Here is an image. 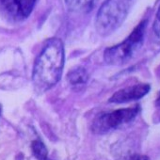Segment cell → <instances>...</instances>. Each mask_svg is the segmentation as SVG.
I'll return each mask as SVG.
<instances>
[{
  "label": "cell",
  "mask_w": 160,
  "mask_h": 160,
  "mask_svg": "<svg viewBox=\"0 0 160 160\" xmlns=\"http://www.w3.org/2000/svg\"><path fill=\"white\" fill-rule=\"evenodd\" d=\"M65 63L63 42L58 38L49 40L35 60L32 81L35 90L42 93L53 88L60 80Z\"/></svg>",
  "instance_id": "cell-1"
},
{
  "label": "cell",
  "mask_w": 160,
  "mask_h": 160,
  "mask_svg": "<svg viewBox=\"0 0 160 160\" xmlns=\"http://www.w3.org/2000/svg\"><path fill=\"white\" fill-rule=\"evenodd\" d=\"M130 4L131 0H106L96 15L97 32L106 37L119 28L128 14Z\"/></svg>",
  "instance_id": "cell-2"
},
{
  "label": "cell",
  "mask_w": 160,
  "mask_h": 160,
  "mask_svg": "<svg viewBox=\"0 0 160 160\" xmlns=\"http://www.w3.org/2000/svg\"><path fill=\"white\" fill-rule=\"evenodd\" d=\"M146 23V20H143L135 28L126 40L106 49L104 53V59L108 65H123L134 58L142 46Z\"/></svg>",
  "instance_id": "cell-3"
},
{
  "label": "cell",
  "mask_w": 160,
  "mask_h": 160,
  "mask_svg": "<svg viewBox=\"0 0 160 160\" xmlns=\"http://www.w3.org/2000/svg\"><path fill=\"white\" fill-rule=\"evenodd\" d=\"M139 112V107L135 106L128 108L117 109L111 112L98 114L92 124V130L96 134H105L112 131L122 124L133 121Z\"/></svg>",
  "instance_id": "cell-4"
},
{
  "label": "cell",
  "mask_w": 160,
  "mask_h": 160,
  "mask_svg": "<svg viewBox=\"0 0 160 160\" xmlns=\"http://www.w3.org/2000/svg\"><path fill=\"white\" fill-rule=\"evenodd\" d=\"M37 0H0L4 11L16 19H26L32 12Z\"/></svg>",
  "instance_id": "cell-5"
},
{
  "label": "cell",
  "mask_w": 160,
  "mask_h": 160,
  "mask_svg": "<svg viewBox=\"0 0 160 160\" xmlns=\"http://www.w3.org/2000/svg\"><path fill=\"white\" fill-rule=\"evenodd\" d=\"M151 90L148 84H137L131 87H127L116 92L108 100L112 104H123L132 101H137L144 97Z\"/></svg>",
  "instance_id": "cell-6"
},
{
  "label": "cell",
  "mask_w": 160,
  "mask_h": 160,
  "mask_svg": "<svg viewBox=\"0 0 160 160\" xmlns=\"http://www.w3.org/2000/svg\"><path fill=\"white\" fill-rule=\"evenodd\" d=\"M67 78L72 86H82L88 81V72L83 67H76L69 72Z\"/></svg>",
  "instance_id": "cell-7"
},
{
  "label": "cell",
  "mask_w": 160,
  "mask_h": 160,
  "mask_svg": "<svg viewBox=\"0 0 160 160\" xmlns=\"http://www.w3.org/2000/svg\"><path fill=\"white\" fill-rule=\"evenodd\" d=\"M69 11L73 12H89L93 6L94 0H64Z\"/></svg>",
  "instance_id": "cell-8"
},
{
  "label": "cell",
  "mask_w": 160,
  "mask_h": 160,
  "mask_svg": "<svg viewBox=\"0 0 160 160\" xmlns=\"http://www.w3.org/2000/svg\"><path fill=\"white\" fill-rule=\"evenodd\" d=\"M31 149L34 156L38 160H48V152L41 139H36L31 144Z\"/></svg>",
  "instance_id": "cell-9"
},
{
  "label": "cell",
  "mask_w": 160,
  "mask_h": 160,
  "mask_svg": "<svg viewBox=\"0 0 160 160\" xmlns=\"http://www.w3.org/2000/svg\"><path fill=\"white\" fill-rule=\"evenodd\" d=\"M152 35L154 38V42L160 45V6L157 10L155 19L152 25Z\"/></svg>",
  "instance_id": "cell-10"
},
{
  "label": "cell",
  "mask_w": 160,
  "mask_h": 160,
  "mask_svg": "<svg viewBox=\"0 0 160 160\" xmlns=\"http://www.w3.org/2000/svg\"><path fill=\"white\" fill-rule=\"evenodd\" d=\"M128 160H149L147 156L145 155H140V154H135L131 156Z\"/></svg>",
  "instance_id": "cell-11"
},
{
  "label": "cell",
  "mask_w": 160,
  "mask_h": 160,
  "mask_svg": "<svg viewBox=\"0 0 160 160\" xmlns=\"http://www.w3.org/2000/svg\"><path fill=\"white\" fill-rule=\"evenodd\" d=\"M155 105H156V107L158 108H160V92H159V94H158V97H157V99H156V101H155Z\"/></svg>",
  "instance_id": "cell-12"
},
{
  "label": "cell",
  "mask_w": 160,
  "mask_h": 160,
  "mask_svg": "<svg viewBox=\"0 0 160 160\" xmlns=\"http://www.w3.org/2000/svg\"><path fill=\"white\" fill-rule=\"evenodd\" d=\"M0 114H1V108H0Z\"/></svg>",
  "instance_id": "cell-13"
}]
</instances>
